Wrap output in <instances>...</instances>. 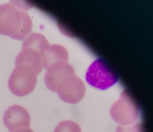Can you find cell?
Returning <instances> with one entry per match:
<instances>
[{
  "instance_id": "obj_3",
  "label": "cell",
  "mask_w": 153,
  "mask_h": 132,
  "mask_svg": "<svg viewBox=\"0 0 153 132\" xmlns=\"http://www.w3.org/2000/svg\"><path fill=\"white\" fill-rule=\"evenodd\" d=\"M85 80L91 86L106 90L118 82V77L111 68L100 58L97 59L88 67Z\"/></svg>"
},
{
  "instance_id": "obj_7",
  "label": "cell",
  "mask_w": 153,
  "mask_h": 132,
  "mask_svg": "<svg viewBox=\"0 0 153 132\" xmlns=\"http://www.w3.org/2000/svg\"><path fill=\"white\" fill-rule=\"evenodd\" d=\"M3 122L9 132H13L21 128H29L30 116L24 107L14 105L4 112Z\"/></svg>"
},
{
  "instance_id": "obj_9",
  "label": "cell",
  "mask_w": 153,
  "mask_h": 132,
  "mask_svg": "<svg viewBox=\"0 0 153 132\" xmlns=\"http://www.w3.org/2000/svg\"><path fill=\"white\" fill-rule=\"evenodd\" d=\"M43 68L47 69L52 64L58 62H68L69 55L67 50L60 45H49L42 55Z\"/></svg>"
},
{
  "instance_id": "obj_12",
  "label": "cell",
  "mask_w": 153,
  "mask_h": 132,
  "mask_svg": "<svg viewBox=\"0 0 153 132\" xmlns=\"http://www.w3.org/2000/svg\"><path fill=\"white\" fill-rule=\"evenodd\" d=\"M116 132H143L141 124L139 122L134 123L128 125H119Z\"/></svg>"
},
{
  "instance_id": "obj_13",
  "label": "cell",
  "mask_w": 153,
  "mask_h": 132,
  "mask_svg": "<svg viewBox=\"0 0 153 132\" xmlns=\"http://www.w3.org/2000/svg\"><path fill=\"white\" fill-rule=\"evenodd\" d=\"M13 132H34L32 129L29 128H21L17 129Z\"/></svg>"
},
{
  "instance_id": "obj_4",
  "label": "cell",
  "mask_w": 153,
  "mask_h": 132,
  "mask_svg": "<svg viewBox=\"0 0 153 132\" xmlns=\"http://www.w3.org/2000/svg\"><path fill=\"white\" fill-rule=\"evenodd\" d=\"M110 114L112 118L120 125H131L138 118L139 109L132 98L124 91L112 105Z\"/></svg>"
},
{
  "instance_id": "obj_11",
  "label": "cell",
  "mask_w": 153,
  "mask_h": 132,
  "mask_svg": "<svg viewBox=\"0 0 153 132\" xmlns=\"http://www.w3.org/2000/svg\"><path fill=\"white\" fill-rule=\"evenodd\" d=\"M54 132H82V130L76 122L67 120L60 122L57 125Z\"/></svg>"
},
{
  "instance_id": "obj_5",
  "label": "cell",
  "mask_w": 153,
  "mask_h": 132,
  "mask_svg": "<svg viewBox=\"0 0 153 132\" xmlns=\"http://www.w3.org/2000/svg\"><path fill=\"white\" fill-rule=\"evenodd\" d=\"M75 74L74 68L68 62L55 63L47 69L44 77L45 85L50 91L56 93L63 81Z\"/></svg>"
},
{
  "instance_id": "obj_10",
  "label": "cell",
  "mask_w": 153,
  "mask_h": 132,
  "mask_svg": "<svg viewBox=\"0 0 153 132\" xmlns=\"http://www.w3.org/2000/svg\"><path fill=\"white\" fill-rule=\"evenodd\" d=\"M49 46L47 38L42 34L33 33L29 35L22 44V48L32 49L41 56Z\"/></svg>"
},
{
  "instance_id": "obj_8",
  "label": "cell",
  "mask_w": 153,
  "mask_h": 132,
  "mask_svg": "<svg viewBox=\"0 0 153 132\" xmlns=\"http://www.w3.org/2000/svg\"><path fill=\"white\" fill-rule=\"evenodd\" d=\"M15 65H22L30 68L38 74L43 68L42 56L32 49L22 48L16 59Z\"/></svg>"
},
{
  "instance_id": "obj_6",
  "label": "cell",
  "mask_w": 153,
  "mask_h": 132,
  "mask_svg": "<svg viewBox=\"0 0 153 132\" xmlns=\"http://www.w3.org/2000/svg\"><path fill=\"white\" fill-rule=\"evenodd\" d=\"M85 87L83 81L76 76L71 77L63 81L59 86L57 93L65 103L75 104L83 98Z\"/></svg>"
},
{
  "instance_id": "obj_2",
  "label": "cell",
  "mask_w": 153,
  "mask_h": 132,
  "mask_svg": "<svg viewBox=\"0 0 153 132\" xmlns=\"http://www.w3.org/2000/svg\"><path fill=\"white\" fill-rule=\"evenodd\" d=\"M37 75L35 70L30 68L22 65L16 66L9 78V90L18 97L28 95L35 88Z\"/></svg>"
},
{
  "instance_id": "obj_1",
  "label": "cell",
  "mask_w": 153,
  "mask_h": 132,
  "mask_svg": "<svg viewBox=\"0 0 153 132\" xmlns=\"http://www.w3.org/2000/svg\"><path fill=\"white\" fill-rule=\"evenodd\" d=\"M32 29V21L28 13L13 3L0 5V35L23 40Z\"/></svg>"
}]
</instances>
